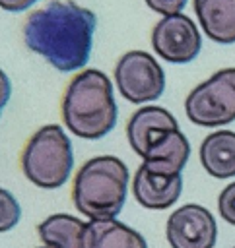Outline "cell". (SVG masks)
Instances as JSON below:
<instances>
[{
    "mask_svg": "<svg viewBox=\"0 0 235 248\" xmlns=\"http://www.w3.org/2000/svg\"><path fill=\"white\" fill-rule=\"evenodd\" d=\"M97 17L72 0H50L29 12L21 37L25 46L58 72L82 70L91 54Z\"/></svg>",
    "mask_w": 235,
    "mask_h": 248,
    "instance_id": "obj_1",
    "label": "cell"
},
{
    "mask_svg": "<svg viewBox=\"0 0 235 248\" xmlns=\"http://www.w3.org/2000/svg\"><path fill=\"white\" fill-rule=\"evenodd\" d=\"M60 114L66 128L82 140H101L111 134L118 108L109 76L95 68L80 70L64 89Z\"/></svg>",
    "mask_w": 235,
    "mask_h": 248,
    "instance_id": "obj_2",
    "label": "cell"
},
{
    "mask_svg": "<svg viewBox=\"0 0 235 248\" xmlns=\"http://www.w3.org/2000/svg\"><path fill=\"white\" fill-rule=\"evenodd\" d=\"M128 180V169L118 157H93L85 161L74 176V207L89 221L115 219L124 207Z\"/></svg>",
    "mask_w": 235,
    "mask_h": 248,
    "instance_id": "obj_3",
    "label": "cell"
},
{
    "mask_svg": "<svg viewBox=\"0 0 235 248\" xmlns=\"http://www.w3.org/2000/svg\"><path fill=\"white\" fill-rule=\"evenodd\" d=\"M19 163L25 178L35 186L45 190L64 186L74 170V147L64 128L58 124L39 128L27 140Z\"/></svg>",
    "mask_w": 235,
    "mask_h": 248,
    "instance_id": "obj_4",
    "label": "cell"
},
{
    "mask_svg": "<svg viewBox=\"0 0 235 248\" xmlns=\"http://www.w3.org/2000/svg\"><path fill=\"white\" fill-rule=\"evenodd\" d=\"M185 112L196 126L216 128L235 120V68H223L198 83L185 99Z\"/></svg>",
    "mask_w": 235,
    "mask_h": 248,
    "instance_id": "obj_5",
    "label": "cell"
},
{
    "mask_svg": "<svg viewBox=\"0 0 235 248\" xmlns=\"http://www.w3.org/2000/svg\"><path fill=\"white\" fill-rule=\"evenodd\" d=\"M115 83L128 103L142 105L163 95L165 72L150 52L128 50L115 66Z\"/></svg>",
    "mask_w": 235,
    "mask_h": 248,
    "instance_id": "obj_6",
    "label": "cell"
},
{
    "mask_svg": "<svg viewBox=\"0 0 235 248\" xmlns=\"http://www.w3.org/2000/svg\"><path fill=\"white\" fill-rule=\"evenodd\" d=\"M151 46L159 58L171 64L192 62L200 48L202 37L196 23L185 14L163 16L151 29Z\"/></svg>",
    "mask_w": 235,
    "mask_h": 248,
    "instance_id": "obj_7",
    "label": "cell"
},
{
    "mask_svg": "<svg viewBox=\"0 0 235 248\" xmlns=\"http://www.w3.org/2000/svg\"><path fill=\"white\" fill-rule=\"evenodd\" d=\"M165 236L171 248H214L218 225L204 205L186 203L169 215Z\"/></svg>",
    "mask_w": 235,
    "mask_h": 248,
    "instance_id": "obj_8",
    "label": "cell"
},
{
    "mask_svg": "<svg viewBox=\"0 0 235 248\" xmlns=\"http://www.w3.org/2000/svg\"><path fill=\"white\" fill-rule=\"evenodd\" d=\"M177 128H179L177 118L167 108L148 105V107L138 108L130 116L126 124V138H128L132 151L144 157L148 149L151 147V143H155L163 134L177 130Z\"/></svg>",
    "mask_w": 235,
    "mask_h": 248,
    "instance_id": "obj_9",
    "label": "cell"
},
{
    "mask_svg": "<svg viewBox=\"0 0 235 248\" xmlns=\"http://www.w3.org/2000/svg\"><path fill=\"white\" fill-rule=\"evenodd\" d=\"M181 192L183 174L163 176L140 165L132 178V194L136 202L146 209H167L179 200Z\"/></svg>",
    "mask_w": 235,
    "mask_h": 248,
    "instance_id": "obj_10",
    "label": "cell"
},
{
    "mask_svg": "<svg viewBox=\"0 0 235 248\" xmlns=\"http://www.w3.org/2000/svg\"><path fill=\"white\" fill-rule=\"evenodd\" d=\"M188 157L190 143L186 136L177 128L163 134L155 143H151L148 153L142 157V165L155 174L177 176L183 172Z\"/></svg>",
    "mask_w": 235,
    "mask_h": 248,
    "instance_id": "obj_11",
    "label": "cell"
},
{
    "mask_svg": "<svg viewBox=\"0 0 235 248\" xmlns=\"http://www.w3.org/2000/svg\"><path fill=\"white\" fill-rule=\"evenodd\" d=\"M198 23L208 39L235 43V0H192Z\"/></svg>",
    "mask_w": 235,
    "mask_h": 248,
    "instance_id": "obj_12",
    "label": "cell"
},
{
    "mask_svg": "<svg viewBox=\"0 0 235 248\" xmlns=\"http://www.w3.org/2000/svg\"><path fill=\"white\" fill-rule=\"evenodd\" d=\"M200 163L214 178L235 176V132L218 130L200 143Z\"/></svg>",
    "mask_w": 235,
    "mask_h": 248,
    "instance_id": "obj_13",
    "label": "cell"
},
{
    "mask_svg": "<svg viewBox=\"0 0 235 248\" xmlns=\"http://www.w3.org/2000/svg\"><path fill=\"white\" fill-rule=\"evenodd\" d=\"M85 248H148V242L138 231L115 217L87 223Z\"/></svg>",
    "mask_w": 235,
    "mask_h": 248,
    "instance_id": "obj_14",
    "label": "cell"
},
{
    "mask_svg": "<svg viewBox=\"0 0 235 248\" xmlns=\"http://www.w3.org/2000/svg\"><path fill=\"white\" fill-rule=\"evenodd\" d=\"M37 232L50 248H85L87 223L68 213H54L37 227Z\"/></svg>",
    "mask_w": 235,
    "mask_h": 248,
    "instance_id": "obj_15",
    "label": "cell"
},
{
    "mask_svg": "<svg viewBox=\"0 0 235 248\" xmlns=\"http://www.w3.org/2000/svg\"><path fill=\"white\" fill-rule=\"evenodd\" d=\"M21 219V207L19 202L12 192L6 188H0V232L12 231Z\"/></svg>",
    "mask_w": 235,
    "mask_h": 248,
    "instance_id": "obj_16",
    "label": "cell"
},
{
    "mask_svg": "<svg viewBox=\"0 0 235 248\" xmlns=\"http://www.w3.org/2000/svg\"><path fill=\"white\" fill-rule=\"evenodd\" d=\"M218 211L223 221L235 225V182L227 184L218 196Z\"/></svg>",
    "mask_w": 235,
    "mask_h": 248,
    "instance_id": "obj_17",
    "label": "cell"
},
{
    "mask_svg": "<svg viewBox=\"0 0 235 248\" xmlns=\"http://www.w3.org/2000/svg\"><path fill=\"white\" fill-rule=\"evenodd\" d=\"M144 2L148 4V8H151L161 16H173V14H181V10L186 6L188 0H144Z\"/></svg>",
    "mask_w": 235,
    "mask_h": 248,
    "instance_id": "obj_18",
    "label": "cell"
},
{
    "mask_svg": "<svg viewBox=\"0 0 235 248\" xmlns=\"http://www.w3.org/2000/svg\"><path fill=\"white\" fill-rule=\"evenodd\" d=\"M10 97H12V81L6 76V72L0 70V116H2V110L8 105Z\"/></svg>",
    "mask_w": 235,
    "mask_h": 248,
    "instance_id": "obj_19",
    "label": "cell"
},
{
    "mask_svg": "<svg viewBox=\"0 0 235 248\" xmlns=\"http://www.w3.org/2000/svg\"><path fill=\"white\" fill-rule=\"evenodd\" d=\"M39 0H0V8L6 12H23Z\"/></svg>",
    "mask_w": 235,
    "mask_h": 248,
    "instance_id": "obj_20",
    "label": "cell"
},
{
    "mask_svg": "<svg viewBox=\"0 0 235 248\" xmlns=\"http://www.w3.org/2000/svg\"><path fill=\"white\" fill-rule=\"evenodd\" d=\"M39 248H50V246H45V244H43V246H39Z\"/></svg>",
    "mask_w": 235,
    "mask_h": 248,
    "instance_id": "obj_21",
    "label": "cell"
}]
</instances>
